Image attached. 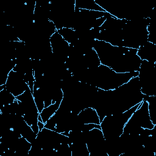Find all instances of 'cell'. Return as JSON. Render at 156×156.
<instances>
[{
  "label": "cell",
  "instance_id": "3957f363",
  "mask_svg": "<svg viewBox=\"0 0 156 156\" xmlns=\"http://www.w3.org/2000/svg\"><path fill=\"white\" fill-rule=\"evenodd\" d=\"M140 104L132 107L123 113L106 116L102 119L100 126L106 142L115 141L121 136L126 122Z\"/></svg>",
  "mask_w": 156,
  "mask_h": 156
},
{
  "label": "cell",
  "instance_id": "ba28073f",
  "mask_svg": "<svg viewBox=\"0 0 156 156\" xmlns=\"http://www.w3.org/2000/svg\"><path fill=\"white\" fill-rule=\"evenodd\" d=\"M50 43L53 55L66 62L71 50L70 44L57 31L51 37Z\"/></svg>",
  "mask_w": 156,
  "mask_h": 156
},
{
  "label": "cell",
  "instance_id": "8fae6325",
  "mask_svg": "<svg viewBox=\"0 0 156 156\" xmlns=\"http://www.w3.org/2000/svg\"><path fill=\"white\" fill-rule=\"evenodd\" d=\"M57 32L71 46H74L79 40V35L73 28L63 27Z\"/></svg>",
  "mask_w": 156,
  "mask_h": 156
},
{
  "label": "cell",
  "instance_id": "7a4b0ae2",
  "mask_svg": "<svg viewBox=\"0 0 156 156\" xmlns=\"http://www.w3.org/2000/svg\"><path fill=\"white\" fill-rule=\"evenodd\" d=\"M137 76L138 71L119 73L101 64L95 68L88 69L80 82L103 90H112L127 83L132 77Z\"/></svg>",
  "mask_w": 156,
  "mask_h": 156
},
{
  "label": "cell",
  "instance_id": "6da1fadb",
  "mask_svg": "<svg viewBox=\"0 0 156 156\" xmlns=\"http://www.w3.org/2000/svg\"><path fill=\"white\" fill-rule=\"evenodd\" d=\"M93 48L98 54L101 63L116 73L138 71L141 60L137 50L124 46H116L102 40H96Z\"/></svg>",
  "mask_w": 156,
  "mask_h": 156
},
{
  "label": "cell",
  "instance_id": "52a82bcc",
  "mask_svg": "<svg viewBox=\"0 0 156 156\" xmlns=\"http://www.w3.org/2000/svg\"><path fill=\"white\" fill-rule=\"evenodd\" d=\"M4 87L16 98L23 94L29 86L23 76L12 69L8 75Z\"/></svg>",
  "mask_w": 156,
  "mask_h": 156
},
{
  "label": "cell",
  "instance_id": "7c38bea8",
  "mask_svg": "<svg viewBox=\"0 0 156 156\" xmlns=\"http://www.w3.org/2000/svg\"><path fill=\"white\" fill-rule=\"evenodd\" d=\"M61 102L62 101H58L54 104H52L48 107H44L43 110L40 113V116L38 118L39 121H41L45 124L58 109Z\"/></svg>",
  "mask_w": 156,
  "mask_h": 156
},
{
  "label": "cell",
  "instance_id": "8992f818",
  "mask_svg": "<svg viewBox=\"0 0 156 156\" xmlns=\"http://www.w3.org/2000/svg\"><path fill=\"white\" fill-rule=\"evenodd\" d=\"M83 133L90 156H108L106 141L101 129L93 128Z\"/></svg>",
  "mask_w": 156,
  "mask_h": 156
},
{
  "label": "cell",
  "instance_id": "30bf717a",
  "mask_svg": "<svg viewBox=\"0 0 156 156\" xmlns=\"http://www.w3.org/2000/svg\"><path fill=\"white\" fill-rule=\"evenodd\" d=\"M77 117L80 124H100L101 121L96 110L93 107H88L81 110Z\"/></svg>",
  "mask_w": 156,
  "mask_h": 156
},
{
  "label": "cell",
  "instance_id": "277c9868",
  "mask_svg": "<svg viewBox=\"0 0 156 156\" xmlns=\"http://www.w3.org/2000/svg\"><path fill=\"white\" fill-rule=\"evenodd\" d=\"M154 127V125L150 119L148 103L144 99L126 122L122 133L140 135L144 129H152Z\"/></svg>",
  "mask_w": 156,
  "mask_h": 156
},
{
  "label": "cell",
  "instance_id": "4fadbf2b",
  "mask_svg": "<svg viewBox=\"0 0 156 156\" xmlns=\"http://www.w3.org/2000/svg\"><path fill=\"white\" fill-rule=\"evenodd\" d=\"M16 97L7 91L5 87L0 90V107L10 104L16 101Z\"/></svg>",
  "mask_w": 156,
  "mask_h": 156
},
{
  "label": "cell",
  "instance_id": "9c48e42d",
  "mask_svg": "<svg viewBox=\"0 0 156 156\" xmlns=\"http://www.w3.org/2000/svg\"><path fill=\"white\" fill-rule=\"evenodd\" d=\"M137 55L141 60L156 63V45L147 41L138 49Z\"/></svg>",
  "mask_w": 156,
  "mask_h": 156
},
{
  "label": "cell",
  "instance_id": "5b68a950",
  "mask_svg": "<svg viewBox=\"0 0 156 156\" xmlns=\"http://www.w3.org/2000/svg\"><path fill=\"white\" fill-rule=\"evenodd\" d=\"M16 98L22 110L24 119L37 134L40 131L38 127L40 112L30 88L28 87L23 94Z\"/></svg>",
  "mask_w": 156,
  "mask_h": 156
}]
</instances>
